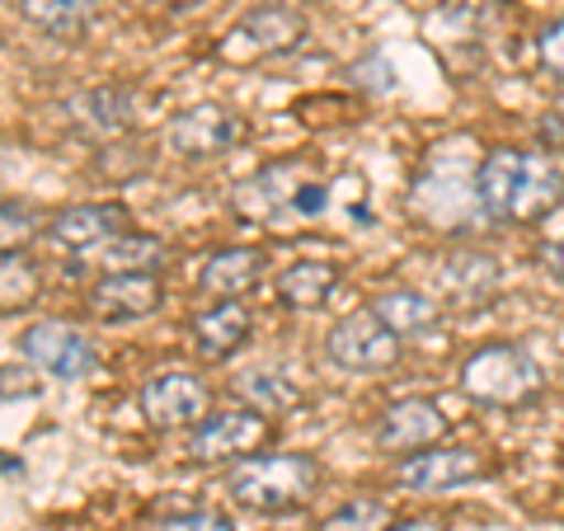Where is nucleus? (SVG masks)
<instances>
[{
	"instance_id": "14",
	"label": "nucleus",
	"mask_w": 564,
	"mask_h": 531,
	"mask_svg": "<svg viewBox=\"0 0 564 531\" xmlns=\"http://www.w3.org/2000/svg\"><path fill=\"white\" fill-rule=\"evenodd\" d=\"M269 437V423H263L259 410H221V414H207L203 423H193L188 433V456L193 462H231V456H250L259 442Z\"/></svg>"
},
{
	"instance_id": "29",
	"label": "nucleus",
	"mask_w": 564,
	"mask_h": 531,
	"mask_svg": "<svg viewBox=\"0 0 564 531\" xmlns=\"http://www.w3.org/2000/svg\"><path fill=\"white\" fill-rule=\"evenodd\" d=\"M541 263H545V269H551V273L564 282V240H560V245H551V250L541 254Z\"/></svg>"
},
{
	"instance_id": "20",
	"label": "nucleus",
	"mask_w": 564,
	"mask_h": 531,
	"mask_svg": "<svg viewBox=\"0 0 564 531\" xmlns=\"http://www.w3.org/2000/svg\"><path fill=\"white\" fill-rule=\"evenodd\" d=\"M339 278H344L339 263L329 259H296L278 278V301L292 311H321L334 296V288H339Z\"/></svg>"
},
{
	"instance_id": "23",
	"label": "nucleus",
	"mask_w": 564,
	"mask_h": 531,
	"mask_svg": "<svg viewBox=\"0 0 564 531\" xmlns=\"http://www.w3.org/2000/svg\"><path fill=\"white\" fill-rule=\"evenodd\" d=\"M236 395H245V404L259 414H282V410H296L306 395L302 386H292L288 377H278V371H245L236 381Z\"/></svg>"
},
{
	"instance_id": "27",
	"label": "nucleus",
	"mask_w": 564,
	"mask_h": 531,
	"mask_svg": "<svg viewBox=\"0 0 564 531\" xmlns=\"http://www.w3.org/2000/svg\"><path fill=\"white\" fill-rule=\"evenodd\" d=\"M161 531H236V527L217 518V512H184V518L161 522Z\"/></svg>"
},
{
	"instance_id": "17",
	"label": "nucleus",
	"mask_w": 564,
	"mask_h": 531,
	"mask_svg": "<svg viewBox=\"0 0 564 531\" xmlns=\"http://www.w3.org/2000/svg\"><path fill=\"white\" fill-rule=\"evenodd\" d=\"M499 259L485 254V250H456L443 259L437 269V292H443L452 306H480L499 292Z\"/></svg>"
},
{
	"instance_id": "28",
	"label": "nucleus",
	"mask_w": 564,
	"mask_h": 531,
	"mask_svg": "<svg viewBox=\"0 0 564 531\" xmlns=\"http://www.w3.org/2000/svg\"><path fill=\"white\" fill-rule=\"evenodd\" d=\"M24 221H29V207L6 198V250H14V240H24Z\"/></svg>"
},
{
	"instance_id": "5",
	"label": "nucleus",
	"mask_w": 564,
	"mask_h": 531,
	"mask_svg": "<svg viewBox=\"0 0 564 531\" xmlns=\"http://www.w3.org/2000/svg\"><path fill=\"white\" fill-rule=\"evenodd\" d=\"M302 39H306V14L278 0V6H259V10L245 14V20L217 43V57L226 66H254V62H269V57H282V52L302 47Z\"/></svg>"
},
{
	"instance_id": "19",
	"label": "nucleus",
	"mask_w": 564,
	"mask_h": 531,
	"mask_svg": "<svg viewBox=\"0 0 564 531\" xmlns=\"http://www.w3.org/2000/svg\"><path fill=\"white\" fill-rule=\"evenodd\" d=\"M263 269H269V254L254 250V245H231V250H217L203 273H198V288L207 296H245L259 288Z\"/></svg>"
},
{
	"instance_id": "13",
	"label": "nucleus",
	"mask_w": 564,
	"mask_h": 531,
	"mask_svg": "<svg viewBox=\"0 0 564 531\" xmlns=\"http://www.w3.org/2000/svg\"><path fill=\"white\" fill-rule=\"evenodd\" d=\"M141 414H147L151 429H193V423L207 419V386L188 371H155V377L141 386Z\"/></svg>"
},
{
	"instance_id": "10",
	"label": "nucleus",
	"mask_w": 564,
	"mask_h": 531,
	"mask_svg": "<svg viewBox=\"0 0 564 531\" xmlns=\"http://www.w3.org/2000/svg\"><path fill=\"white\" fill-rule=\"evenodd\" d=\"M122 231H132V207L128 203H80L52 217L47 240L66 254H95Z\"/></svg>"
},
{
	"instance_id": "26",
	"label": "nucleus",
	"mask_w": 564,
	"mask_h": 531,
	"mask_svg": "<svg viewBox=\"0 0 564 531\" xmlns=\"http://www.w3.org/2000/svg\"><path fill=\"white\" fill-rule=\"evenodd\" d=\"M541 62H545V71H551V76L564 80V20H555L551 29L541 33Z\"/></svg>"
},
{
	"instance_id": "3",
	"label": "nucleus",
	"mask_w": 564,
	"mask_h": 531,
	"mask_svg": "<svg viewBox=\"0 0 564 531\" xmlns=\"http://www.w3.org/2000/svg\"><path fill=\"white\" fill-rule=\"evenodd\" d=\"M321 489V462L306 452H259L240 456L226 475V494L250 512H296Z\"/></svg>"
},
{
	"instance_id": "4",
	"label": "nucleus",
	"mask_w": 564,
	"mask_h": 531,
	"mask_svg": "<svg viewBox=\"0 0 564 531\" xmlns=\"http://www.w3.org/2000/svg\"><path fill=\"white\" fill-rule=\"evenodd\" d=\"M545 386L541 362L522 344H485L462 362V395L489 410H513L536 400Z\"/></svg>"
},
{
	"instance_id": "21",
	"label": "nucleus",
	"mask_w": 564,
	"mask_h": 531,
	"mask_svg": "<svg viewBox=\"0 0 564 531\" xmlns=\"http://www.w3.org/2000/svg\"><path fill=\"white\" fill-rule=\"evenodd\" d=\"M99 10V0H20V14L33 24L52 33V39H80L90 29Z\"/></svg>"
},
{
	"instance_id": "9",
	"label": "nucleus",
	"mask_w": 564,
	"mask_h": 531,
	"mask_svg": "<svg viewBox=\"0 0 564 531\" xmlns=\"http://www.w3.org/2000/svg\"><path fill=\"white\" fill-rule=\"evenodd\" d=\"M85 306L99 325H137L165 306V282L155 273H109L90 288Z\"/></svg>"
},
{
	"instance_id": "11",
	"label": "nucleus",
	"mask_w": 564,
	"mask_h": 531,
	"mask_svg": "<svg viewBox=\"0 0 564 531\" xmlns=\"http://www.w3.org/2000/svg\"><path fill=\"white\" fill-rule=\"evenodd\" d=\"M452 433V419L443 414L437 400H423V395H410V400H395L391 410L377 419L372 429V442L377 452H423V447H437Z\"/></svg>"
},
{
	"instance_id": "8",
	"label": "nucleus",
	"mask_w": 564,
	"mask_h": 531,
	"mask_svg": "<svg viewBox=\"0 0 564 531\" xmlns=\"http://www.w3.org/2000/svg\"><path fill=\"white\" fill-rule=\"evenodd\" d=\"M20 353L24 358L47 371V377L57 381H85L99 371V348L85 339L80 329H70L62 321H39L20 334Z\"/></svg>"
},
{
	"instance_id": "7",
	"label": "nucleus",
	"mask_w": 564,
	"mask_h": 531,
	"mask_svg": "<svg viewBox=\"0 0 564 531\" xmlns=\"http://www.w3.org/2000/svg\"><path fill=\"white\" fill-rule=\"evenodd\" d=\"M245 137H250L245 118L221 109V104H193L165 122V147L184 161H217V155L236 151Z\"/></svg>"
},
{
	"instance_id": "2",
	"label": "nucleus",
	"mask_w": 564,
	"mask_h": 531,
	"mask_svg": "<svg viewBox=\"0 0 564 531\" xmlns=\"http://www.w3.org/2000/svg\"><path fill=\"white\" fill-rule=\"evenodd\" d=\"M231 207L245 221H259V226H269V231H288V226L325 217L329 184L311 170V161L288 155V161H273L259 174H250V180H240L231 193Z\"/></svg>"
},
{
	"instance_id": "32",
	"label": "nucleus",
	"mask_w": 564,
	"mask_h": 531,
	"mask_svg": "<svg viewBox=\"0 0 564 531\" xmlns=\"http://www.w3.org/2000/svg\"><path fill=\"white\" fill-rule=\"evenodd\" d=\"M155 531H161V527H155Z\"/></svg>"
},
{
	"instance_id": "12",
	"label": "nucleus",
	"mask_w": 564,
	"mask_h": 531,
	"mask_svg": "<svg viewBox=\"0 0 564 531\" xmlns=\"http://www.w3.org/2000/svg\"><path fill=\"white\" fill-rule=\"evenodd\" d=\"M480 475H485V456L470 447H423L395 466L400 489L410 494H452L470 480H480Z\"/></svg>"
},
{
	"instance_id": "30",
	"label": "nucleus",
	"mask_w": 564,
	"mask_h": 531,
	"mask_svg": "<svg viewBox=\"0 0 564 531\" xmlns=\"http://www.w3.org/2000/svg\"><path fill=\"white\" fill-rule=\"evenodd\" d=\"M386 531H437L429 518H414V522H395V527H386Z\"/></svg>"
},
{
	"instance_id": "6",
	"label": "nucleus",
	"mask_w": 564,
	"mask_h": 531,
	"mask_svg": "<svg viewBox=\"0 0 564 531\" xmlns=\"http://www.w3.org/2000/svg\"><path fill=\"white\" fill-rule=\"evenodd\" d=\"M400 344H404L400 334L372 306H362V311H348L325 334V358L344 371H386V367H395Z\"/></svg>"
},
{
	"instance_id": "16",
	"label": "nucleus",
	"mask_w": 564,
	"mask_h": 531,
	"mask_svg": "<svg viewBox=\"0 0 564 531\" xmlns=\"http://www.w3.org/2000/svg\"><path fill=\"white\" fill-rule=\"evenodd\" d=\"M188 339H193V353H198L203 362L236 358V353L245 348V339H250V306L236 301V296H221L217 306H207V311L193 315Z\"/></svg>"
},
{
	"instance_id": "18",
	"label": "nucleus",
	"mask_w": 564,
	"mask_h": 531,
	"mask_svg": "<svg viewBox=\"0 0 564 531\" xmlns=\"http://www.w3.org/2000/svg\"><path fill=\"white\" fill-rule=\"evenodd\" d=\"M372 311L391 325L404 344H429L443 334V306L433 296H423L414 288H391L372 296Z\"/></svg>"
},
{
	"instance_id": "31",
	"label": "nucleus",
	"mask_w": 564,
	"mask_h": 531,
	"mask_svg": "<svg viewBox=\"0 0 564 531\" xmlns=\"http://www.w3.org/2000/svg\"><path fill=\"white\" fill-rule=\"evenodd\" d=\"M6 480H10V485H20V480H24V466L14 462V456H6Z\"/></svg>"
},
{
	"instance_id": "1",
	"label": "nucleus",
	"mask_w": 564,
	"mask_h": 531,
	"mask_svg": "<svg viewBox=\"0 0 564 531\" xmlns=\"http://www.w3.org/2000/svg\"><path fill=\"white\" fill-rule=\"evenodd\" d=\"M475 198L494 221L532 226L551 217L564 198V174L545 151L494 147L475 170Z\"/></svg>"
},
{
	"instance_id": "24",
	"label": "nucleus",
	"mask_w": 564,
	"mask_h": 531,
	"mask_svg": "<svg viewBox=\"0 0 564 531\" xmlns=\"http://www.w3.org/2000/svg\"><path fill=\"white\" fill-rule=\"evenodd\" d=\"M391 527V512H386L381 499H348L344 508H334L329 518L321 522V531H386Z\"/></svg>"
},
{
	"instance_id": "22",
	"label": "nucleus",
	"mask_w": 564,
	"mask_h": 531,
	"mask_svg": "<svg viewBox=\"0 0 564 531\" xmlns=\"http://www.w3.org/2000/svg\"><path fill=\"white\" fill-rule=\"evenodd\" d=\"M99 254V269L104 273H155L165 263V240L161 236H147V231H122L118 240H109Z\"/></svg>"
},
{
	"instance_id": "15",
	"label": "nucleus",
	"mask_w": 564,
	"mask_h": 531,
	"mask_svg": "<svg viewBox=\"0 0 564 531\" xmlns=\"http://www.w3.org/2000/svg\"><path fill=\"white\" fill-rule=\"evenodd\" d=\"M132 109H137V99L122 85H95V90H80L57 104L62 122L80 137H118L132 122Z\"/></svg>"
},
{
	"instance_id": "25",
	"label": "nucleus",
	"mask_w": 564,
	"mask_h": 531,
	"mask_svg": "<svg viewBox=\"0 0 564 531\" xmlns=\"http://www.w3.org/2000/svg\"><path fill=\"white\" fill-rule=\"evenodd\" d=\"M33 292H39V278H33L29 259L6 250V259H0V296H6V311L14 306H29Z\"/></svg>"
}]
</instances>
